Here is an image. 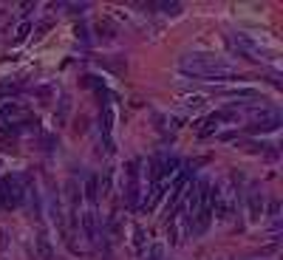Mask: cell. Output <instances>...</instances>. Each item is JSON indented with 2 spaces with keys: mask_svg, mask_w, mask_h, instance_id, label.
<instances>
[{
  "mask_svg": "<svg viewBox=\"0 0 283 260\" xmlns=\"http://www.w3.org/2000/svg\"><path fill=\"white\" fill-rule=\"evenodd\" d=\"M179 65H181L184 74L198 77V79H232L235 77L232 62H227L224 57H216V54H204V51L184 54Z\"/></svg>",
  "mask_w": 283,
  "mask_h": 260,
  "instance_id": "cell-1",
  "label": "cell"
},
{
  "mask_svg": "<svg viewBox=\"0 0 283 260\" xmlns=\"http://www.w3.org/2000/svg\"><path fill=\"white\" fill-rule=\"evenodd\" d=\"M23 201V187H20V178L6 176L0 181V206L3 209H14V206Z\"/></svg>",
  "mask_w": 283,
  "mask_h": 260,
  "instance_id": "cell-2",
  "label": "cell"
},
{
  "mask_svg": "<svg viewBox=\"0 0 283 260\" xmlns=\"http://www.w3.org/2000/svg\"><path fill=\"white\" fill-rule=\"evenodd\" d=\"M280 127V113L277 110H264V116H258L255 125H249L252 133H269V130H277Z\"/></svg>",
  "mask_w": 283,
  "mask_h": 260,
  "instance_id": "cell-3",
  "label": "cell"
},
{
  "mask_svg": "<svg viewBox=\"0 0 283 260\" xmlns=\"http://www.w3.org/2000/svg\"><path fill=\"white\" fill-rule=\"evenodd\" d=\"M82 232H85L88 241H93V238L99 235V221H97V212L93 209L82 212Z\"/></svg>",
  "mask_w": 283,
  "mask_h": 260,
  "instance_id": "cell-4",
  "label": "cell"
},
{
  "mask_svg": "<svg viewBox=\"0 0 283 260\" xmlns=\"http://www.w3.org/2000/svg\"><path fill=\"white\" fill-rule=\"evenodd\" d=\"M161 198H164V184H161V181H153V190H150V195L145 198V204H142V206H145L148 212H153L156 206H159Z\"/></svg>",
  "mask_w": 283,
  "mask_h": 260,
  "instance_id": "cell-5",
  "label": "cell"
},
{
  "mask_svg": "<svg viewBox=\"0 0 283 260\" xmlns=\"http://www.w3.org/2000/svg\"><path fill=\"white\" fill-rule=\"evenodd\" d=\"M221 119H224V110H218V113H209L207 119H204V125L198 127V136H209V133H216L218 125H221Z\"/></svg>",
  "mask_w": 283,
  "mask_h": 260,
  "instance_id": "cell-6",
  "label": "cell"
},
{
  "mask_svg": "<svg viewBox=\"0 0 283 260\" xmlns=\"http://www.w3.org/2000/svg\"><path fill=\"white\" fill-rule=\"evenodd\" d=\"M125 201H128L130 209H136V206H139V181H136V178H130L128 190H125Z\"/></svg>",
  "mask_w": 283,
  "mask_h": 260,
  "instance_id": "cell-7",
  "label": "cell"
},
{
  "mask_svg": "<svg viewBox=\"0 0 283 260\" xmlns=\"http://www.w3.org/2000/svg\"><path fill=\"white\" fill-rule=\"evenodd\" d=\"M246 206H249V215H252V218H261V212H264V198H261V193H249Z\"/></svg>",
  "mask_w": 283,
  "mask_h": 260,
  "instance_id": "cell-8",
  "label": "cell"
},
{
  "mask_svg": "<svg viewBox=\"0 0 283 260\" xmlns=\"http://www.w3.org/2000/svg\"><path fill=\"white\" fill-rule=\"evenodd\" d=\"M37 254H40V260H51V257H54V249H51V243L45 241V235L37 238Z\"/></svg>",
  "mask_w": 283,
  "mask_h": 260,
  "instance_id": "cell-9",
  "label": "cell"
},
{
  "mask_svg": "<svg viewBox=\"0 0 283 260\" xmlns=\"http://www.w3.org/2000/svg\"><path fill=\"white\" fill-rule=\"evenodd\" d=\"M85 198L91 201V204H97V198H99V181L93 176L85 181Z\"/></svg>",
  "mask_w": 283,
  "mask_h": 260,
  "instance_id": "cell-10",
  "label": "cell"
},
{
  "mask_svg": "<svg viewBox=\"0 0 283 260\" xmlns=\"http://www.w3.org/2000/svg\"><path fill=\"white\" fill-rule=\"evenodd\" d=\"M65 193H68V204H71V209H77V204H80V190H77V181H68L65 184Z\"/></svg>",
  "mask_w": 283,
  "mask_h": 260,
  "instance_id": "cell-11",
  "label": "cell"
},
{
  "mask_svg": "<svg viewBox=\"0 0 283 260\" xmlns=\"http://www.w3.org/2000/svg\"><path fill=\"white\" fill-rule=\"evenodd\" d=\"M68 108H71V102H68V97H62V102H60V113H57V125H65Z\"/></svg>",
  "mask_w": 283,
  "mask_h": 260,
  "instance_id": "cell-12",
  "label": "cell"
},
{
  "mask_svg": "<svg viewBox=\"0 0 283 260\" xmlns=\"http://www.w3.org/2000/svg\"><path fill=\"white\" fill-rule=\"evenodd\" d=\"M17 113H20V108H17V105H6V108L0 110V125H3L6 119H12V116H17Z\"/></svg>",
  "mask_w": 283,
  "mask_h": 260,
  "instance_id": "cell-13",
  "label": "cell"
},
{
  "mask_svg": "<svg viewBox=\"0 0 283 260\" xmlns=\"http://www.w3.org/2000/svg\"><path fill=\"white\" fill-rule=\"evenodd\" d=\"M97 29H99V34H102V37H113V23H111V20H99Z\"/></svg>",
  "mask_w": 283,
  "mask_h": 260,
  "instance_id": "cell-14",
  "label": "cell"
},
{
  "mask_svg": "<svg viewBox=\"0 0 283 260\" xmlns=\"http://www.w3.org/2000/svg\"><path fill=\"white\" fill-rule=\"evenodd\" d=\"M133 243H136V252H145V232L139 226L133 229Z\"/></svg>",
  "mask_w": 283,
  "mask_h": 260,
  "instance_id": "cell-15",
  "label": "cell"
},
{
  "mask_svg": "<svg viewBox=\"0 0 283 260\" xmlns=\"http://www.w3.org/2000/svg\"><path fill=\"white\" fill-rule=\"evenodd\" d=\"M148 260H164V246L161 243H156V246H150V254Z\"/></svg>",
  "mask_w": 283,
  "mask_h": 260,
  "instance_id": "cell-16",
  "label": "cell"
},
{
  "mask_svg": "<svg viewBox=\"0 0 283 260\" xmlns=\"http://www.w3.org/2000/svg\"><path fill=\"white\" fill-rule=\"evenodd\" d=\"M159 9H161V12H167V14H179L181 3H159Z\"/></svg>",
  "mask_w": 283,
  "mask_h": 260,
  "instance_id": "cell-17",
  "label": "cell"
},
{
  "mask_svg": "<svg viewBox=\"0 0 283 260\" xmlns=\"http://www.w3.org/2000/svg\"><path fill=\"white\" fill-rule=\"evenodd\" d=\"M29 31H31V26H29V23H23V26H20V29H17V37H14V42H23Z\"/></svg>",
  "mask_w": 283,
  "mask_h": 260,
  "instance_id": "cell-18",
  "label": "cell"
}]
</instances>
